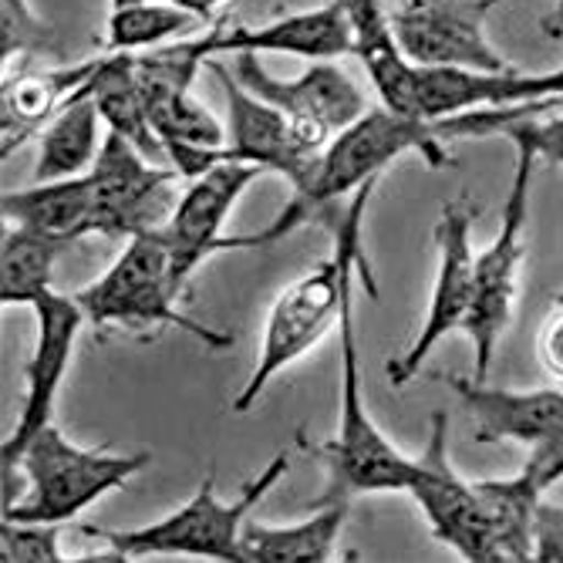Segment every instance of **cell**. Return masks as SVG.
Instances as JSON below:
<instances>
[{"mask_svg":"<svg viewBox=\"0 0 563 563\" xmlns=\"http://www.w3.org/2000/svg\"><path fill=\"white\" fill-rule=\"evenodd\" d=\"M375 186L378 183L362 186L354 192V199L347 202L344 217L334 227V253L331 257L321 261L314 271H307L303 277H297L274 300L267 324H264L257 365H253L246 385L233 398V412H250L284 368L300 362L307 351H314L321 344V338L331 328H338L344 297L351 294L357 274L365 277V287L372 297L378 294L375 280L368 274V264H365V250H362V227H365L368 199H372Z\"/></svg>","mask_w":563,"mask_h":563,"instance_id":"cell-1","label":"cell"},{"mask_svg":"<svg viewBox=\"0 0 563 563\" xmlns=\"http://www.w3.org/2000/svg\"><path fill=\"white\" fill-rule=\"evenodd\" d=\"M408 152L432 166L442 169L449 166L445 142L435 135V125L426 119H412L391 109H368L357 122L341 129L311 163L307 176L294 186L290 207L264 230L250 236H230V250H257L267 243H277L300 223H307L314 213L331 210L334 202L354 196L362 186L378 183V176L395 166Z\"/></svg>","mask_w":563,"mask_h":563,"instance_id":"cell-2","label":"cell"},{"mask_svg":"<svg viewBox=\"0 0 563 563\" xmlns=\"http://www.w3.org/2000/svg\"><path fill=\"white\" fill-rule=\"evenodd\" d=\"M148 466V452L75 445L55 422L4 459V520L68 523L85 506L122 489Z\"/></svg>","mask_w":563,"mask_h":563,"instance_id":"cell-3","label":"cell"},{"mask_svg":"<svg viewBox=\"0 0 563 563\" xmlns=\"http://www.w3.org/2000/svg\"><path fill=\"white\" fill-rule=\"evenodd\" d=\"M290 466V455L280 452L277 459L253 476L236 499L217 496L213 470L202 476L199 489L189 503L173 509L169 517L148 523V527H129V530H106V527H85V537L101 540L109 550L91 560H135V556H202V560H227L240 563V540L243 527L250 520V509L257 506L284 476Z\"/></svg>","mask_w":563,"mask_h":563,"instance_id":"cell-4","label":"cell"},{"mask_svg":"<svg viewBox=\"0 0 563 563\" xmlns=\"http://www.w3.org/2000/svg\"><path fill=\"white\" fill-rule=\"evenodd\" d=\"M183 280L176 277L173 253L159 230H145L139 236H129L122 257L101 274L95 284L78 290V303L88 318V324L106 331H142L152 328H179L189 338L210 344L217 351L230 347L233 338L199 324L176 311V300L183 297Z\"/></svg>","mask_w":563,"mask_h":563,"instance_id":"cell-5","label":"cell"},{"mask_svg":"<svg viewBox=\"0 0 563 563\" xmlns=\"http://www.w3.org/2000/svg\"><path fill=\"white\" fill-rule=\"evenodd\" d=\"M338 344H341L338 432L321 449L328 466V486L314 499V506L351 503L354 496H368V493H408L416 459L398 452V445L375 426L365 405L362 354H357V328H354V287L341 307Z\"/></svg>","mask_w":563,"mask_h":563,"instance_id":"cell-6","label":"cell"},{"mask_svg":"<svg viewBox=\"0 0 563 563\" xmlns=\"http://www.w3.org/2000/svg\"><path fill=\"white\" fill-rule=\"evenodd\" d=\"M537 159L530 152H517V173L509 183L496 240L476 253V297L466 321V334L473 341L476 375L479 382L489 378L496 344L503 331L514 321L517 294H520V267L527 253V220H530V186H533Z\"/></svg>","mask_w":563,"mask_h":563,"instance_id":"cell-7","label":"cell"},{"mask_svg":"<svg viewBox=\"0 0 563 563\" xmlns=\"http://www.w3.org/2000/svg\"><path fill=\"white\" fill-rule=\"evenodd\" d=\"M233 75L246 91L277 106L311 152H321L341 129L368 112L362 88L347 78L344 68L334 65V58L314 62L297 78H274L261 65V55L240 51V55H233Z\"/></svg>","mask_w":563,"mask_h":563,"instance_id":"cell-8","label":"cell"},{"mask_svg":"<svg viewBox=\"0 0 563 563\" xmlns=\"http://www.w3.org/2000/svg\"><path fill=\"white\" fill-rule=\"evenodd\" d=\"M473 223L476 210L466 199L445 202V210L435 223V253H439V271L429 297L426 321L416 334V341L405 347L388 365L391 385L412 382L422 365L432 357L439 341H445L452 331H463L473 311L476 297V253H473Z\"/></svg>","mask_w":563,"mask_h":563,"instance_id":"cell-9","label":"cell"},{"mask_svg":"<svg viewBox=\"0 0 563 563\" xmlns=\"http://www.w3.org/2000/svg\"><path fill=\"white\" fill-rule=\"evenodd\" d=\"M408 496L419 503L422 517L439 543L452 547L470 563H496L479 489L476 483H466L459 476L449 459L445 412H435L429 419V442L422 455H416V473L412 483H408Z\"/></svg>","mask_w":563,"mask_h":563,"instance_id":"cell-10","label":"cell"},{"mask_svg":"<svg viewBox=\"0 0 563 563\" xmlns=\"http://www.w3.org/2000/svg\"><path fill=\"white\" fill-rule=\"evenodd\" d=\"M88 176L95 186V233L101 236L159 230L169 220L173 179H183L173 166H152L145 152L119 132L106 135Z\"/></svg>","mask_w":563,"mask_h":563,"instance_id":"cell-11","label":"cell"},{"mask_svg":"<svg viewBox=\"0 0 563 563\" xmlns=\"http://www.w3.org/2000/svg\"><path fill=\"white\" fill-rule=\"evenodd\" d=\"M388 21L405 58L419 68H514L486 37L483 0H401Z\"/></svg>","mask_w":563,"mask_h":563,"instance_id":"cell-12","label":"cell"},{"mask_svg":"<svg viewBox=\"0 0 563 563\" xmlns=\"http://www.w3.org/2000/svg\"><path fill=\"white\" fill-rule=\"evenodd\" d=\"M261 176H264L261 166L230 159L192 179V186L183 192L169 220L159 227L183 287L189 284V277L199 271L202 261H210L213 253H230V236L223 233V227L236 207V199Z\"/></svg>","mask_w":563,"mask_h":563,"instance_id":"cell-13","label":"cell"},{"mask_svg":"<svg viewBox=\"0 0 563 563\" xmlns=\"http://www.w3.org/2000/svg\"><path fill=\"white\" fill-rule=\"evenodd\" d=\"M34 351L24 368V405L14 432L4 439V459H11L34 432L55 422V405L62 382L68 375L78 331L88 324L78 297L47 290L34 303Z\"/></svg>","mask_w":563,"mask_h":563,"instance_id":"cell-14","label":"cell"},{"mask_svg":"<svg viewBox=\"0 0 563 563\" xmlns=\"http://www.w3.org/2000/svg\"><path fill=\"white\" fill-rule=\"evenodd\" d=\"M189 55L199 62H213L217 55H240V51H253V55H264V51H277V55H294L307 62H328L341 58L354 51V34L351 21L341 0L331 4L300 11L261 27H223L217 24L210 34H202L196 41L183 44Z\"/></svg>","mask_w":563,"mask_h":563,"instance_id":"cell-15","label":"cell"},{"mask_svg":"<svg viewBox=\"0 0 563 563\" xmlns=\"http://www.w3.org/2000/svg\"><path fill=\"white\" fill-rule=\"evenodd\" d=\"M213 75L227 98V159L280 173L290 186H297L318 152L303 145L300 132L277 106L246 91L230 68L213 65Z\"/></svg>","mask_w":563,"mask_h":563,"instance_id":"cell-16","label":"cell"},{"mask_svg":"<svg viewBox=\"0 0 563 563\" xmlns=\"http://www.w3.org/2000/svg\"><path fill=\"white\" fill-rule=\"evenodd\" d=\"M202 65L207 62L189 55L183 44L139 55V88L145 98L148 122L163 139V145H227V125H220L210 109L192 98V81Z\"/></svg>","mask_w":563,"mask_h":563,"instance_id":"cell-17","label":"cell"},{"mask_svg":"<svg viewBox=\"0 0 563 563\" xmlns=\"http://www.w3.org/2000/svg\"><path fill=\"white\" fill-rule=\"evenodd\" d=\"M439 382H445L463 401L476 442H520L533 449L563 429V391L556 388L514 391L463 375H439Z\"/></svg>","mask_w":563,"mask_h":563,"instance_id":"cell-18","label":"cell"},{"mask_svg":"<svg viewBox=\"0 0 563 563\" xmlns=\"http://www.w3.org/2000/svg\"><path fill=\"white\" fill-rule=\"evenodd\" d=\"M347 21H351V34H354V51L357 62L365 65L382 106L401 115H416V75L419 65H412L405 58V51L391 31L388 11L382 0H341Z\"/></svg>","mask_w":563,"mask_h":563,"instance_id":"cell-19","label":"cell"},{"mask_svg":"<svg viewBox=\"0 0 563 563\" xmlns=\"http://www.w3.org/2000/svg\"><path fill=\"white\" fill-rule=\"evenodd\" d=\"M0 210H4V223L75 243L95 233V186L88 173L71 179L34 183L27 189L4 192Z\"/></svg>","mask_w":563,"mask_h":563,"instance_id":"cell-20","label":"cell"},{"mask_svg":"<svg viewBox=\"0 0 563 563\" xmlns=\"http://www.w3.org/2000/svg\"><path fill=\"white\" fill-rule=\"evenodd\" d=\"M101 65H106V55L65 71H31L4 81V112H0V122H4V159L55 119L78 91H85L101 71Z\"/></svg>","mask_w":563,"mask_h":563,"instance_id":"cell-21","label":"cell"},{"mask_svg":"<svg viewBox=\"0 0 563 563\" xmlns=\"http://www.w3.org/2000/svg\"><path fill=\"white\" fill-rule=\"evenodd\" d=\"M347 520V503L314 506V514L297 523L271 527L250 523L240 540V563H324L338 553V537Z\"/></svg>","mask_w":563,"mask_h":563,"instance_id":"cell-22","label":"cell"},{"mask_svg":"<svg viewBox=\"0 0 563 563\" xmlns=\"http://www.w3.org/2000/svg\"><path fill=\"white\" fill-rule=\"evenodd\" d=\"M91 85L85 91H78L68 106L41 129L34 183L71 179V176H81V173H88L95 166L101 142H106V139H98L101 112L95 106Z\"/></svg>","mask_w":563,"mask_h":563,"instance_id":"cell-23","label":"cell"},{"mask_svg":"<svg viewBox=\"0 0 563 563\" xmlns=\"http://www.w3.org/2000/svg\"><path fill=\"white\" fill-rule=\"evenodd\" d=\"M139 55H129V51H109L106 65L95 75L91 95L95 106L101 112V122L109 125V132L125 135L135 148H142L148 159L166 156V145L156 135L145 112V98L139 88Z\"/></svg>","mask_w":563,"mask_h":563,"instance_id":"cell-24","label":"cell"},{"mask_svg":"<svg viewBox=\"0 0 563 563\" xmlns=\"http://www.w3.org/2000/svg\"><path fill=\"white\" fill-rule=\"evenodd\" d=\"M476 489L483 499L496 563L537 560V514L543 493H537L523 473H517L514 479H479Z\"/></svg>","mask_w":563,"mask_h":563,"instance_id":"cell-25","label":"cell"},{"mask_svg":"<svg viewBox=\"0 0 563 563\" xmlns=\"http://www.w3.org/2000/svg\"><path fill=\"white\" fill-rule=\"evenodd\" d=\"M65 246L68 243L58 236L11 223L4 233V250H0V303L31 307L41 294H47Z\"/></svg>","mask_w":563,"mask_h":563,"instance_id":"cell-26","label":"cell"},{"mask_svg":"<svg viewBox=\"0 0 563 563\" xmlns=\"http://www.w3.org/2000/svg\"><path fill=\"white\" fill-rule=\"evenodd\" d=\"M199 21L192 14H186L176 4H129V8H112L109 18V51H129V55H139L145 47H156L169 37L186 34L189 27H196Z\"/></svg>","mask_w":563,"mask_h":563,"instance_id":"cell-27","label":"cell"},{"mask_svg":"<svg viewBox=\"0 0 563 563\" xmlns=\"http://www.w3.org/2000/svg\"><path fill=\"white\" fill-rule=\"evenodd\" d=\"M0 560L4 563H62V530L58 523H0Z\"/></svg>","mask_w":563,"mask_h":563,"instance_id":"cell-28","label":"cell"},{"mask_svg":"<svg viewBox=\"0 0 563 563\" xmlns=\"http://www.w3.org/2000/svg\"><path fill=\"white\" fill-rule=\"evenodd\" d=\"M51 31L31 11L27 0H0V58L8 62L27 55V51L47 47Z\"/></svg>","mask_w":563,"mask_h":563,"instance_id":"cell-29","label":"cell"},{"mask_svg":"<svg viewBox=\"0 0 563 563\" xmlns=\"http://www.w3.org/2000/svg\"><path fill=\"white\" fill-rule=\"evenodd\" d=\"M520 473L543 496L563 479V429L556 435H550L547 442H540V445L530 449V455H527V463H523Z\"/></svg>","mask_w":563,"mask_h":563,"instance_id":"cell-30","label":"cell"},{"mask_svg":"<svg viewBox=\"0 0 563 563\" xmlns=\"http://www.w3.org/2000/svg\"><path fill=\"white\" fill-rule=\"evenodd\" d=\"M537 560L563 563V506L540 503L537 514Z\"/></svg>","mask_w":563,"mask_h":563,"instance_id":"cell-31","label":"cell"},{"mask_svg":"<svg viewBox=\"0 0 563 563\" xmlns=\"http://www.w3.org/2000/svg\"><path fill=\"white\" fill-rule=\"evenodd\" d=\"M537 351H540V362H543V368L563 382V303H560L556 311L550 314V321L540 328Z\"/></svg>","mask_w":563,"mask_h":563,"instance_id":"cell-32","label":"cell"},{"mask_svg":"<svg viewBox=\"0 0 563 563\" xmlns=\"http://www.w3.org/2000/svg\"><path fill=\"white\" fill-rule=\"evenodd\" d=\"M169 4H176V8H183L186 14H192L199 24H210V27H217L220 24V8L227 4V0H169Z\"/></svg>","mask_w":563,"mask_h":563,"instance_id":"cell-33","label":"cell"},{"mask_svg":"<svg viewBox=\"0 0 563 563\" xmlns=\"http://www.w3.org/2000/svg\"><path fill=\"white\" fill-rule=\"evenodd\" d=\"M503 0H483V8L489 11V8H499ZM543 34H550V37H563V0H556L553 4V14L547 18V24H543Z\"/></svg>","mask_w":563,"mask_h":563,"instance_id":"cell-34","label":"cell"},{"mask_svg":"<svg viewBox=\"0 0 563 563\" xmlns=\"http://www.w3.org/2000/svg\"><path fill=\"white\" fill-rule=\"evenodd\" d=\"M129 4H142V0H112V8H129Z\"/></svg>","mask_w":563,"mask_h":563,"instance_id":"cell-35","label":"cell"}]
</instances>
